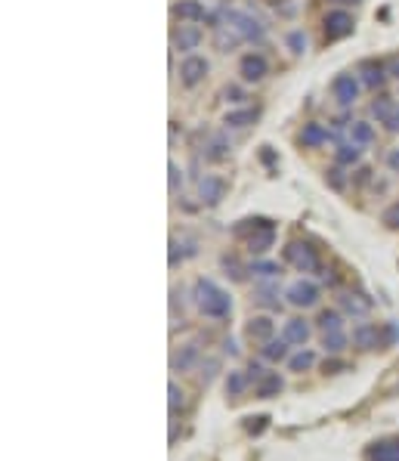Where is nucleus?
Returning a JSON list of instances; mask_svg holds the SVG:
<instances>
[{"label": "nucleus", "instance_id": "a211bd4d", "mask_svg": "<svg viewBox=\"0 0 399 461\" xmlns=\"http://www.w3.org/2000/svg\"><path fill=\"white\" fill-rule=\"evenodd\" d=\"M275 245V223H269V226H263V229H257L254 236H248V251L251 254H266L269 248Z\"/></svg>", "mask_w": 399, "mask_h": 461}, {"label": "nucleus", "instance_id": "423d86ee", "mask_svg": "<svg viewBox=\"0 0 399 461\" xmlns=\"http://www.w3.org/2000/svg\"><path fill=\"white\" fill-rule=\"evenodd\" d=\"M288 304L297 306V310H306V306H316L319 304V285L310 279H297L294 285H288L285 291Z\"/></svg>", "mask_w": 399, "mask_h": 461}, {"label": "nucleus", "instance_id": "5701e85b", "mask_svg": "<svg viewBox=\"0 0 399 461\" xmlns=\"http://www.w3.org/2000/svg\"><path fill=\"white\" fill-rule=\"evenodd\" d=\"M368 461H399V442L387 440V442H374L372 449L365 452Z\"/></svg>", "mask_w": 399, "mask_h": 461}, {"label": "nucleus", "instance_id": "6ab92c4d", "mask_svg": "<svg viewBox=\"0 0 399 461\" xmlns=\"http://www.w3.org/2000/svg\"><path fill=\"white\" fill-rule=\"evenodd\" d=\"M238 44H244V41L238 38V34L232 32L229 25H223V22H217V25H214V47H217L220 53H229V50H236Z\"/></svg>", "mask_w": 399, "mask_h": 461}, {"label": "nucleus", "instance_id": "2f4dec72", "mask_svg": "<svg viewBox=\"0 0 399 461\" xmlns=\"http://www.w3.org/2000/svg\"><path fill=\"white\" fill-rule=\"evenodd\" d=\"M312 362H316V353L312 350H300V353H294L288 359V368L291 372H306V368H312Z\"/></svg>", "mask_w": 399, "mask_h": 461}, {"label": "nucleus", "instance_id": "412c9836", "mask_svg": "<svg viewBox=\"0 0 399 461\" xmlns=\"http://www.w3.org/2000/svg\"><path fill=\"white\" fill-rule=\"evenodd\" d=\"M282 337H285L288 344H300V347H304V344L310 341V325H306L304 319H288L285 328H282Z\"/></svg>", "mask_w": 399, "mask_h": 461}, {"label": "nucleus", "instance_id": "20e7f679", "mask_svg": "<svg viewBox=\"0 0 399 461\" xmlns=\"http://www.w3.org/2000/svg\"><path fill=\"white\" fill-rule=\"evenodd\" d=\"M322 25H325V41H343V38L353 34L356 22L347 10H328L325 19H322Z\"/></svg>", "mask_w": 399, "mask_h": 461}, {"label": "nucleus", "instance_id": "6e6552de", "mask_svg": "<svg viewBox=\"0 0 399 461\" xmlns=\"http://www.w3.org/2000/svg\"><path fill=\"white\" fill-rule=\"evenodd\" d=\"M359 87H362V81L356 75H350V71H341V75L331 81V93H334V100L341 102V106H353V102L359 100Z\"/></svg>", "mask_w": 399, "mask_h": 461}, {"label": "nucleus", "instance_id": "473e14b6", "mask_svg": "<svg viewBox=\"0 0 399 461\" xmlns=\"http://www.w3.org/2000/svg\"><path fill=\"white\" fill-rule=\"evenodd\" d=\"M248 273H254L257 279H275V276H279V263H273V260H254Z\"/></svg>", "mask_w": 399, "mask_h": 461}, {"label": "nucleus", "instance_id": "3c124183", "mask_svg": "<svg viewBox=\"0 0 399 461\" xmlns=\"http://www.w3.org/2000/svg\"><path fill=\"white\" fill-rule=\"evenodd\" d=\"M331 3H359V0H331Z\"/></svg>", "mask_w": 399, "mask_h": 461}, {"label": "nucleus", "instance_id": "4be33fe9", "mask_svg": "<svg viewBox=\"0 0 399 461\" xmlns=\"http://www.w3.org/2000/svg\"><path fill=\"white\" fill-rule=\"evenodd\" d=\"M257 109H232V112L223 115V124L232 127V131H242V127H251L257 121Z\"/></svg>", "mask_w": 399, "mask_h": 461}, {"label": "nucleus", "instance_id": "9d476101", "mask_svg": "<svg viewBox=\"0 0 399 461\" xmlns=\"http://www.w3.org/2000/svg\"><path fill=\"white\" fill-rule=\"evenodd\" d=\"M201 41H205V32L195 22H180V28L174 32V50L192 53V50H198Z\"/></svg>", "mask_w": 399, "mask_h": 461}, {"label": "nucleus", "instance_id": "a878e982", "mask_svg": "<svg viewBox=\"0 0 399 461\" xmlns=\"http://www.w3.org/2000/svg\"><path fill=\"white\" fill-rule=\"evenodd\" d=\"M359 158H362L359 143H343L334 149V161L341 164V168H353V164H359Z\"/></svg>", "mask_w": 399, "mask_h": 461}, {"label": "nucleus", "instance_id": "49530a36", "mask_svg": "<svg viewBox=\"0 0 399 461\" xmlns=\"http://www.w3.org/2000/svg\"><path fill=\"white\" fill-rule=\"evenodd\" d=\"M180 242H176V238H170V267H176V263H180Z\"/></svg>", "mask_w": 399, "mask_h": 461}, {"label": "nucleus", "instance_id": "4468645a", "mask_svg": "<svg viewBox=\"0 0 399 461\" xmlns=\"http://www.w3.org/2000/svg\"><path fill=\"white\" fill-rule=\"evenodd\" d=\"M254 304L269 306V310H279V282L275 279H260L254 288Z\"/></svg>", "mask_w": 399, "mask_h": 461}, {"label": "nucleus", "instance_id": "7c9ffc66", "mask_svg": "<svg viewBox=\"0 0 399 461\" xmlns=\"http://www.w3.org/2000/svg\"><path fill=\"white\" fill-rule=\"evenodd\" d=\"M248 384H251L248 372H229V378H226V393H229V396H242Z\"/></svg>", "mask_w": 399, "mask_h": 461}, {"label": "nucleus", "instance_id": "dca6fc26", "mask_svg": "<svg viewBox=\"0 0 399 461\" xmlns=\"http://www.w3.org/2000/svg\"><path fill=\"white\" fill-rule=\"evenodd\" d=\"M359 75H362V84H365V87L378 90V87H384V81H387V65L374 63V59H365V63L359 65Z\"/></svg>", "mask_w": 399, "mask_h": 461}, {"label": "nucleus", "instance_id": "37998d69", "mask_svg": "<svg viewBox=\"0 0 399 461\" xmlns=\"http://www.w3.org/2000/svg\"><path fill=\"white\" fill-rule=\"evenodd\" d=\"M223 100H226V102H242V100H244V90L232 84V87H226V90H223Z\"/></svg>", "mask_w": 399, "mask_h": 461}, {"label": "nucleus", "instance_id": "8fccbe9b", "mask_svg": "<svg viewBox=\"0 0 399 461\" xmlns=\"http://www.w3.org/2000/svg\"><path fill=\"white\" fill-rule=\"evenodd\" d=\"M223 347H226V353H232V356H236V353H238V347H236V341H226V344H223Z\"/></svg>", "mask_w": 399, "mask_h": 461}, {"label": "nucleus", "instance_id": "e433bc0d", "mask_svg": "<svg viewBox=\"0 0 399 461\" xmlns=\"http://www.w3.org/2000/svg\"><path fill=\"white\" fill-rule=\"evenodd\" d=\"M168 396H170V415H176V412L183 409V390L176 387V381L168 384Z\"/></svg>", "mask_w": 399, "mask_h": 461}, {"label": "nucleus", "instance_id": "393cba45", "mask_svg": "<svg viewBox=\"0 0 399 461\" xmlns=\"http://www.w3.org/2000/svg\"><path fill=\"white\" fill-rule=\"evenodd\" d=\"M396 102H393V96H387V93H378L374 96V102H372V115L380 121V124H387V121L393 118V112H396Z\"/></svg>", "mask_w": 399, "mask_h": 461}, {"label": "nucleus", "instance_id": "7ed1b4c3", "mask_svg": "<svg viewBox=\"0 0 399 461\" xmlns=\"http://www.w3.org/2000/svg\"><path fill=\"white\" fill-rule=\"evenodd\" d=\"M285 263H291L297 273H322V260H319L316 248L310 242H288L285 245Z\"/></svg>", "mask_w": 399, "mask_h": 461}, {"label": "nucleus", "instance_id": "c03bdc74", "mask_svg": "<svg viewBox=\"0 0 399 461\" xmlns=\"http://www.w3.org/2000/svg\"><path fill=\"white\" fill-rule=\"evenodd\" d=\"M387 168H390L393 174H399V149H390V152H387Z\"/></svg>", "mask_w": 399, "mask_h": 461}, {"label": "nucleus", "instance_id": "a18cd8bd", "mask_svg": "<svg viewBox=\"0 0 399 461\" xmlns=\"http://www.w3.org/2000/svg\"><path fill=\"white\" fill-rule=\"evenodd\" d=\"M380 331H384V335H387V344H393V341H396V337H399V325H396V322L384 325V328H380Z\"/></svg>", "mask_w": 399, "mask_h": 461}, {"label": "nucleus", "instance_id": "c85d7f7f", "mask_svg": "<svg viewBox=\"0 0 399 461\" xmlns=\"http://www.w3.org/2000/svg\"><path fill=\"white\" fill-rule=\"evenodd\" d=\"M350 139H353V143H359V146L374 143L372 124H368V121H353V124H350Z\"/></svg>", "mask_w": 399, "mask_h": 461}, {"label": "nucleus", "instance_id": "a19ab883", "mask_svg": "<svg viewBox=\"0 0 399 461\" xmlns=\"http://www.w3.org/2000/svg\"><path fill=\"white\" fill-rule=\"evenodd\" d=\"M223 269H226V276H232V279H244V269L236 257H223Z\"/></svg>", "mask_w": 399, "mask_h": 461}, {"label": "nucleus", "instance_id": "72a5a7b5", "mask_svg": "<svg viewBox=\"0 0 399 461\" xmlns=\"http://www.w3.org/2000/svg\"><path fill=\"white\" fill-rule=\"evenodd\" d=\"M195 359H198V347H183V353L180 356H174V368H180V372H186V368H192L195 366Z\"/></svg>", "mask_w": 399, "mask_h": 461}, {"label": "nucleus", "instance_id": "4c0bfd02", "mask_svg": "<svg viewBox=\"0 0 399 461\" xmlns=\"http://www.w3.org/2000/svg\"><path fill=\"white\" fill-rule=\"evenodd\" d=\"M288 47H291V53H297V56H300V53L306 50V34L300 32V28H294V32L288 34Z\"/></svg>", "mask_w": 399, "mask_h": 461}, {"label": "nucleus", "instance_id": "aec40b11", "mask_svg": "<svg viewBox=\"0 0 399 461\" xmlns=\"http://www.w3.org/2000/svg\"><path fill=\"white\" fill-rule=\"evenodd\" d=\"M205 158L207 161H226L229 158V139L223 133H211L205 143Z\"/></svg>", "mask_w": 399, "mask_h": 461}, {"label": "nucleus", "instance_id": "ea45409f", "mask_svg": "<svg viewBox=\"0 0 399 461\" xmlns=\"http://www.w3.org/2000/svg\"><path fill=\"white\" fill-rule=\"evenodd\" d=\"M380 220H384L390 229H399V201H393V205L387 207L384 214H380Z\"/></svg>", "mask_w": 399, "mask_h": 461}, {"label": "nucleus", "instance_id": "bb28decb", "mask_svg": "<svg viewBox=\"0 0 399 461\" xmlns=\"http://www.w3.org/2000/svg\"><path fill=\"white\" fill-rule=\"evenodd\" d=\"M260 356H263L266 362H282V359H288V341H285V337H279V341L273 337V341H266V344L260 347Z\"/></svg>", "mask_w": 399, "mask_h": 461}, {"label": "nucleus", "instance_id": "09e8293b", "mask_svg": "<svg viewBox=\"0 0 399 461\" xmlns=\"http://www.w3.org/2000/svg\"><path fill=\"white\" fill-rule=\"evenodd\" d=\"M387 131H390V133H399V109H396V112H393V118L390 121H387Z\"/></svg>", "mask_w": 399, "mask_h": 461}, {"label": "nucleus", "instance_id": "0eeeda50", "mask_svg": "<svg viewBox=\"0 0 399 461\" xmlns=\"http://www.w3.org/2000/svg\"><path fill=\"white\" fill-rule=\"evenodd\" d=\"M238 75H242L244 84H257L263 81V78L269 75V63L263 53H244L242 59H238Z\"/></svg>", "mask_w": 399, "mask_h": 461}, {"label": "nucleus", "instance_id": "58836bf2", "mask_svg": "<svg viewBox=\"0 0 399 461\" xmlns=\"http://www.w3.org/2000/svg\"><path fill=\"white\" fill-rule=\"evenodd\" d=\"M168 174H170V195H176V192H180V186H183V170L176 168V161H170Z\"/></svg>", "mask_w": 399, "mask_h": 461}, {"label": "nucleus", "instance_id": "1a4fd4ad", "mask_svg": "<svg viewBox=\"0 0 399 461\" xmlns=\"http://www.w3.org/2000/svg\"><path fill=\"white\" fill-rule=\"evenodd\" d=\"M226 195V180L223 177H217V174H205L198 180V201L205 207H214V205H220V199Z\"/></svg>", "mask_w": 399, "mask_h": 461}, {"label": "nucleus", "instance_id": "f3484780", "mask_svg": "<svg viewBox=\"0 0 399 461\" xmlns=\"http://www.w3.org/2000/svg\"><path fill=\"white\" fill-rule=\"evenodd\" d=\"M341 310L350 316H365L372 310V297H365L362 291H343L341 294Z\"/></svg>", "mask_w": 399, "mask_h": 461}, {"label": "nucleus", "instance_id": "f257e3e1", "mask_svg": "<svg viewBox=\"0 0 399 461\" xmlns=\"http://www.w3.org/2000/svg\"><path fill=\"white\" fill-rule=\"evenodd\" d=\"M195 304L207 319H226L232 313V297L214 279L195 282Z\"/></svg>", "mask_w": 399, "mask_h": 461}, {"label": "nucleus", "instance_id": "c9c22d12", "mask_svg": "<svg viewBox=\"0 0 399 461\" xmlns=\"http://www.w3.org/2000/svg\"><path fill=\"white\" fill-rule=\"evenodd\" d=\"M325 180H328V186L337 189V192H341V189H347V174L341 170V164H337V168H331L328 174H325Z\"/></svg>", "mask_w": 399, "mask_h": 461}, {"label": "nucleus", "instance_id": "39448f33", "mask_svg": "<svg viewBox=\"0 0 399 461\" xmlns=\"http://www.w3.org/2000/svg\"><path fill=\"white\" fill-rule=\"evenodd\" d=\"M207 71H211V63H207L205 56H198V53H186L180 63V81L183 87H198L201 81L207 78Z\"/></svg>", "mask_w": 399, "mask_h": 461}, {"label": "nucleus", "instance_id": "2eb2a0df", "mask_svg": "<svg viewBox=\"0 0 399 461\" xmlns=\"http://www.w3.org/2000/svg\"><path fill=\"white\" fill-rule=\"evenodd\" d=\"M174 16L180 22H205L207 19V10H205V3L201 0H180V3H174Z\"/></svg>", "mask_w": 399, "mask_h": 461}, {"label": "nucleus", "instance_id": "f8f14e48", "mask_svg": "<svg viewBox=\"0 0 399 461\" xmlns=\"http://www.w3.org/2000/svg\"><path fill=\"white\" fill-rule=\"evenodd\" d=\"M244 335H248V341H254V344H266V341H273V335H275V322L269 316H254L248 325H244Z\"/></svg>", "mask_w": 399, "mask_h": 461}, {"label": "nucleus", "instance_id": "ddd939ff", "mask_svg": "<svg viewBox=\"0 0 399 461\" xmlns=\"http://www.w3.org/2000/svg\"><path fill=\"white\" fill-rule=\"evenodd\" d=\"M300 146L304 149H319V146H325L331 139V131L325 124H319V121H310V124H304V131H300Z\"/></svg>", "mask_w": 399, "mask_h": 461}, {"label": "nucleus", "instance_id": "b1692460", "mask_svg": "<svg viewBox=\"0 0 399 461\" xmlns=\"http://www.w3.org/2000/svg\"><path fill=\"white\" fill-rule=\"evenodd\" d=\"M254 390H257V396H260V399H273V396H279V393L285 390V381L279 378V372H269L260 384H254Z\"/></svg>", "mask_w": 399, "mask_h": 461}, {"label": "nucleus", "instance_id": "c756f323", "mask_svg": "<svg viewBox=\"0 0 399 461\" xmlns=\"http://www.w3.org/2000/svg\"><path fill=\"white\" fill-rule=\"evenodd\" d=\"M322 347L328 350V353H341V350L347 347V335H343V328L322 331Z\"/></svg>", "mask_w": 399, "mask_h": 461}, {"label": "nucleus", "instance_id": "de8ad7c7", "mask_svg": "<svg viewBox=\"0 0 399 461\" xmlns=\"http://www.w3.org/2000/svg\"><path fill=\"white\" fill-rule=\"evenodd\" d=\"M387 75H393L399 81V56H393L390 63H387Z\"/></svg>", "mask_w": 399, "mask_h": 461}, {"label": "nucleus", "instance_id": "f704fd0d", "mask_svg": "<svg viewBox=\"0 0 399 461\" xmlns=\"http://www.w3.org/2000/svg\"><path fill=\"white\" fill-rule=\"evenodd\" d=\"M319 328H322V331H334V328H343V322H341V313H334V310H325L322 316H319Z\"/></svg>", "mask_w": 399, "mask_h": 461}, {"label": "nucleus", "instance_id": "79ce46f5", "mask_svg": "<svg viewBox=\"0 0 399 461\" xmlns=\"http://www.w3.org/2000/svg\"><path fill=\"white\" fill-rule=\"evenodd\" d=\"M266 374H269V372L260 366V362H251V366H248V381H251V384H260Z\"/></svg>", "mask_w": 399, "mask_h": 461}, {"label": "nucleus", "instance_id": "f03ea898", "mask_svg": "<svg viewBox=\"0 0 399 461\" xmlns=\"http://www.w3.org/2000/svg\"><path fill=\"white\" fill-rule=\"evenodd\" d=\"M217 22L229 25L238 38L251 41V44H254V41H263V34H266V28H263L251 13H242V10H220V19Z\"/></svg>", "mask_w": 399, "mask_h": 461}, {"label": "nucleus", "instance_id": "cd10ccee", "mask_svg": "<svg viewBox=\"0 0 399 461\" xmlns=\"http://www.w3.org/2000/svg\"><path fill=\"white\" fill-rule=\"evenodd\" d=\"M273 220H266V217H248V220H238L236 226H232V232H236L238 238H248V236H254L257 229H263V226H269Z\"/></svg>", "mask_w": 399, "mask_h": 461}, {"label": "nucleus", "instance_id": "9b49d317", "mask_svg": "<svg viewBox=\"0 0 399 461\" xmlns=\"http://www.w3.org/2000/svg\"><path fill=\"white\" fill-rule=\"evenodd\" d=\"M384 341V331H380V325H374V322H359L353 328V344L359 350H374L378 344Z\"/></svg>", "mask_w": 399, "mask_h": 461}]
</instances>
